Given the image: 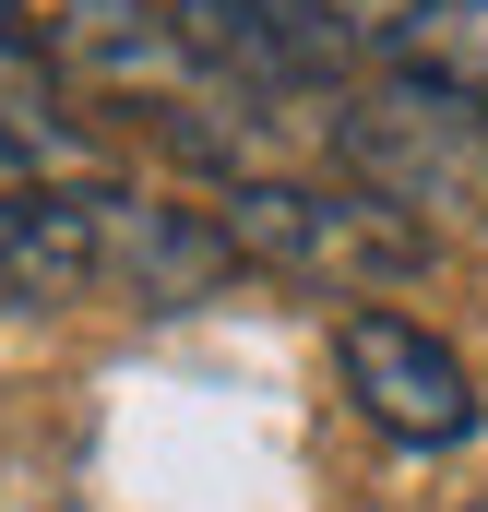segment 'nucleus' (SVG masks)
I'll return each instance as SVG.
<instances>
[{
    "mask_svg": "<svg viewBox=\"0 0 488 512\" xmlns=\"http://www.w3.org/2000/svg\"><path fill=\"white\" fill-rule=\"evenodd\" d=\"M334 358H346V393H358V417L381 441H405V453L477 441V370H465L429 322H405V310H346V322H334Z\"/></svg>",
    "mask_w": 488,
    "mask_h": 512,
    "instance_id": "obj_3",
    "label": "nucleus"
},
{
    "mask_svg": "<svg viewBox=\"0 0 488 512\" xmlns=\"http://www.w3.org/2000/svg\"><path fill=\"white\" fill-rule=\"evenodd\" d=\"M215 227H227V251L239 262H274V274H310V286H417L429 262H441V239L429 227H405L393 203H369V191H310V179H239L227 203H215Z\"/></svg>",
    "mask_w": 488,
    "mask_h": 512,
    "instance_id": "obj_2",
    "label": "nucleus"
},
{
    "mask_svg": "<svg viewBox=\"0 0 488 512\" xmlns=\"http://www.w3.org/2000/svg\"><path fill=\"white\" fill-rule=\"evenodd\" d=\"M24 60V0H0V72Z\"/></svg>",
    "mask_w": 488,
    "mask_h": 512,
    "instance_id": "obj_9",
    "label": "nucleus"
},
{
    "mask_svg": "<svg viewBox=\"0 0 488 512\" xmlns=\"http://www.w3.org/2000/svg\"><path fill=\"white\" fill-rule=\"evenodd\" d=\"M48 60L84 72V84L155 96V108L203 96V60H191V36H179L167 0H48Z\"/></svg>",
    "mask_w": 488,
    "mask_h": 512,
    "instance_id": "obj_5",
    "label": "nucleus"
},
{
    "mask_svg": "<svg viewBox=\"0 0 488 512\" xmlns=\"http://www.w3.org/2000/svg\"><path fill=\"white\" fill-rule=\"evenodd\" d=\"M322 143H334V167L358 179L369 203H393L405 227H429V239H488V108L477 96H453V84L381 60V72H358V84L322 108Z\"/></svg>",
    "mask_w": 488,
    "mask_h": 512,
    "instance_id": "obj_1",
    "label": "nucleus"
},
{
    "mask_svg": "<svg viewBox=\"0 0 488 512\" xmlns=\"http://www.w3.org/2000/svg\"><path fill=\"white\" fill-rule=\"evenodd\" d=\"M322 12H334L346 36H405V24H417L429 0H322Z\"/></svg>",
    "mask_w": 488,
    "mask_h": 512,
    "instance_id": "obj_8",
    "label": "nucleus"
},
{
    "mask_svg": "<svg viewBox=\"0 0 488 512\" xmlns=\"http://www.w3.org/2000/svg\"><path fill=\"white\" fill-rule=\"evenodd\" d=\"M227 274H239V251H227L215 215H179V203H131V191H108V286H120V298H143V310H191V298H215Z\"/></svg>",
    "mask_w": 488,
    "mask_h": 512,
    "instance_id": "obj_6",
    "label": "nucleus"
},
{
    "mask_svg": "<svg viewBox=\"0 0 488 512\" xmlns=\"http://www.w3.org/2000/svg\"><path fill=\"white\" fill-rule=\"evenodd\" d=\"M393 60L488 108V0H429V12H417V24L393 36Z\"/></svg>",
    "mask_w": 488,
    "mask_h": 512,
    "instance_id": "obj_7",
    "label": "nucleus"
},
{
    "mask_svg": "<svg viewBox=\"0 0 488 512\" xmlns=\"http://www.w3.org/2000/svg\"><path fill=\"white\" fill-rule=\"evenodd\" d=\"M108 286V179H24L0 191V298L72 310Z\"/></svg>",
    "mask_w": 488,
    "mask_h": 512,
    "instance_id": "obj_4",
    "label": "nucleus"
}]
</instances>
